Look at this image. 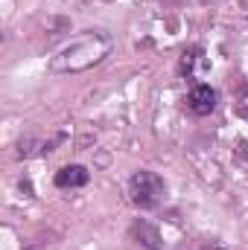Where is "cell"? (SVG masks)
Instances as JSON below:
<instances>
[{"label":"cell","mask_w":248,"mask_h":250,"mask_svg":"<svg viewBox=\"0 0 248 250\" xmlns=\"http://www.w3.org/2000/svg\"><path fill=\"white\" fill-rule=\"evenodd\" d=\"M105 53H108V38L91 35V38L76 41V44L67 47L64 53H59L50 67H53V70H85V67H91L94 62H99Z\"/></svg>","instance_id":"6da1fadb"},{"label":"cell","mask_w":248,"mask_h":250,"mask_svg":"<svg viewBox=\"0 0 248 250\" xmlns=\"http://www.w3.org/2000/svg\"><path fill=\"white\" fill-rule=\"evenodd\" d=\"M164 181L155 175V172H134L131 181H128V192H131V201L140 207V209H152L161 204L164 198Z\"/></svg>","instance_id":"7a4b0ae2"},{"label":"cell","mask_w":248,"mask_h":250,"mask_svg":"<svg viewBox=\"0 0 248 250\" xmlns=\"http://www.w3.org/2000/svg\"><path fill=\"white\" fill-rule=\"evenodd\" d=\"M216 90L210 87V84H198V87H193L190 90V96H187V102H190V108L196 111V114H210L213 108H216Z\"/></svg>","instance_id":"3957f363"},{"label":"cell","mask_w":248,"mask_h":250,"mask_svg":"<svg viewBox=\"0 0 248 250\" xmlns=\"http://www.w3.org/2000/svg\"><path fill=\"white\" fill-rule=\"evenodd\" d=\"M88 181H91V175H88V169H85V166H64L62 172L56 175V187H62V189L85 187Z\"/></svg>","instance_id":"277c9868"},{"label":"cell","mask_w":248,"mask_h":250,"mask_svg":"<svg viewBox=\"0 0 248 250\" xmlns=\"http://www.w3.org/2000/svg\"><path fill=\"white\" fill-rule=\"evenodd\" d=\"M131 233H143V236H146V248H149V250H158V248H161V239H158V233H155V230H152L146 221H137V224L131 227Z\"/></svg>","instance_id":"5b68a950"}]
</instances>
